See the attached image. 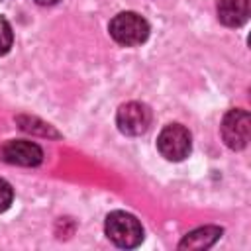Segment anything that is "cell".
<instances>
[{
    "label": "cell",
    "instance_id": "cell-10",
    "mask_svg": "<svg viewBox=\"0 0 251 251\" xmlns=\"http://www.w3.org/2000/svg\"><path fill=\"white\" fill-rule=\"evenodd\" d=\"M14 200V190L10 186V182H6L4 178H0V212L8 210L10 204Z\"/></svg>",
    "mask_w": 251,
    "mask_h": 251
},
{
    "label": "cell",
    "instance_id": "cell-8",
    "mask_svg": "<svg viewBox=\"0 0 251 251\" xmlns=\"http://www.w3.org/2000/svg\"><path fill=\"white\" fill-rule=\"evenodd\" d=\"M220 235H222V227L202 226V227L186 233L184 239L178 243V249H208L220 239Z\"/></svg>",
    "mask_w": 251,
    "mask_h": 251
},
{
    "label": "cell",
    "instance_id": "cell-5",
    "mask_svg": "<svg viewBox=\"0 0 251 251\" xmlns=\"http://www.w3.org/2000/svg\"><path fill=\"white\" fill-rule=\"evenodd\" d=\"M118 129L126 135H141L151 124V110L141 102H127L116 114Z\"/></svg>",
    "mask_w": 251,
    "mask_h": 251
},
{
    "label": "cell",
    "instance_id": "cell-7",
    "mask_svg": "<svg viewBox=\"0 0 251 251\" xmlns=\"http://www.w3.org/2000/svg\"><path fill=\"white\" fill-rule=\"evenodd\" d=\"M218 18L227 27H239L249 18V0H218Z\"/></svg>",
    "mask_w": 251,
    "mask_h": 251
},
{
    "label": "cell",
    "instance_id": "cell-11",
    "mask_svg": "<svg viewBox=\"0 0 251 251\" xmlns=\"http://www.w3.org/2000/svg\"><path fill=\"white\" fill-rule=\"evenodd\" d=\"M37 4H41V6H53V4H57L59 0H35Z\"/></svg>",
    "mask_w": 251,
    "mask_h": 251
},
{
    "label": "cell",
    "instance_id": "cell-3",
    "mask_svg": "<svg viewBox=\"0 0 251 251\" xmlns=\"http://www.w3.org/2000/svg\"><path fill=\"white\" fill-rule=\"evenodd\" d=\"M157 149L169 161H182L192 149L190 131L180 124L165 126L157 137Z\"/></svg>",
    "mask_w": 251,
    "mask_h": 251
},
{
    "label": "cell",
    "instance_id": "cell-1",
    "mask_svg": "<svg viewBox=\"0 0 251 251\" xmlns=\"http://www.w3.org/2000/svg\"><path fill=\"white\" fill-rule=\"evenodd\" d=\"M104 229H106L108 239L124 249H133L143 241V227L139 220L127 212L116 210L108 214Z\"/></svg>",
    "mask_w": 251,
    "mask_h": 251
},
{
    "label": "cell",
    "instance_id": "cell-4",
    "mask_svg": "<svg viewBox=\"0 0 251 251\" xmlns=\"http://www.w3.org/2000/svg\"><path fill=\"white\" fill-rule=\"evenodd\" d=\"M251 118L245 110H229L222 120V137L229 149H243L249 143Z\"/></svg>",
    "mask_w": 251,
    "mask_h": 251
},
{
    "label": "cell",
    "instance_id": "cell-2",
    "mask_svg": "<svg viewBox=\"0 0 251 251\" xmlns=\"http://www.w3.org/2000/svg\"><path fill=\"white\" fill-rule=\"evenodd\" d=\"M110 35L116 43L126 47L141 45L149 37V24L143 16L135 12H120L110 22Z\"/></svg>",
    "mask_w": 251,
    "mask_h": 251
},
{
    "label": "cell",
    "instance_id": "cell-6",
    "mask_svg": "<svg viewBox=\"0 0 251 251\" xmlns=\"http://www.w3.org/2000/svg\"><path fill=\"white\" fill-rule=\"evenodd\" d=\"M0 157L10 165L35 167L43 161V151L37 143L27 139H10L0 147Z\"/></svg>",
    "mask_w": 251,
    "mask_h": 251
},
{
    "label": "cell",
    "instance_id": "cell-9",
    "mask_svg": "<svg viewBox=\"0 0 251 251\" xmlns=\"http://www.w3.org/2000/svg\"><path fill=\"white\" fill-rule=\"evenodd\" d=\"M12 41H14V33H12L10 24L6 20H0V57L10 51Z\"/></svg>",
    "mask_w": 251,
    "mask_h": 251
}]
</instances>
